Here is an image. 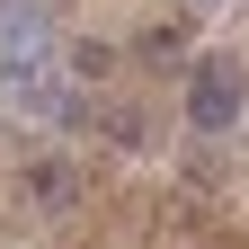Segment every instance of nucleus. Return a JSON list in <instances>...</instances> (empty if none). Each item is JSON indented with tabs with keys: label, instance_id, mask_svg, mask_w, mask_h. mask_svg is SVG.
Masks as SVG:
<instances>
[{
	"label": "nucleus",
	"instance_id": "f257e3e1",
	"mask_svg": "<svg viewBox=\"0 0 249 249\" xmlns=\"http://www.w3.org/2000/svg\"><path fill=\"white\" fill-rule=\"evenodd\" d=\"M240 71H231V53H205V62H187V124L196 134H231L240 124Z\"/></svg>",
	"mask_w": 249,
	"mask_h": 249
},
{
	"label": "nucleus",
	"instance_id": "f03ea898",
	"mask_svg": "<svg viewBox=\"0 0 249 249\" xmlns=\"http://www.w3.org/2000/svg\"><path fill=\"white\" fill-rule=\"evenodd\" d=\"M18 187H27V205H36V213H71V205H80V169L62 160V151L27 160V178H18Z\"/></svg>",
	"mask_w": 249,
	"mask_h": 249
},
{
	"label": "nucleus",
	"instance_id": "7ed1b4c3",
	"mask_svg": "<svg viewBox=\"0 0 249 249\" xmlns=\"http://www.w3.org/2000/svg\"><path fill=\"white\" fill-rule=\"evenodd\" d=\"M62 71H71V80H107V71H116V45L89 36V45H71V62H62Z\"/></svg>",
	"mask_w": 249,
	"mask_h": 249
},
{
	"label": "nucleus",
	"instance_id": "20e7f679",
	"mask_svg": "<svg viewBox=\"0 0 249 249\" xmlns=\"http://www.w3.org/2000/svg\"><path fill=\"white\" fill-rule=\"evenodd\" d=\"M134 53H142V62H178V53H187V27H142Z\"/></svg>",
	"mask_w": 249,
	"mask_h": 249
}]
</instances>
